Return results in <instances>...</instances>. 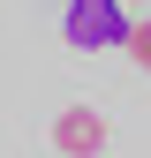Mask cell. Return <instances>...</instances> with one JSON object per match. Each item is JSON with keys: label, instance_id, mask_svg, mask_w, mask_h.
I'll return each instance as SVG.
<instances>
[{"label": "cell", "instance_id": "cell-1", "mask_svg": "<svg viewBox=\"0 0 151 158\" xmlns=\"http://www.w3.org/2000/svg\"><path fill=\"white\" fill-rule=\"evenodd\" d=\"M121 30H128V0H68V15H61V38L76 53L121 45Z\"/></svg>", "mask_w": 151, "mask_h": 158}, {"label": "cell", "instance_id": "cell-2", "mask_svg": "<svg viewBox=\"0 0 151 158\" xmlns=\"http://www.w3.org/2000/svg\"><path fill=\"white\" fill-rule=\"evenodd\" d=\"M106 113H91V106H68L61 121H53V151H68V158H98L106 151Z\"/></svg>", "mask_w": 151, "mask_h": 158}, {"label": "cell", "instance_id": "cell-3", "mask_svg": "<svg viewBox=\"0 0 151 158\" xmlns=\"http://www.w3.org/2000/svg\"><path fill=\"white\" fill-rule=\"evenodd\" d=\"M121 45H128V60H136L151 75V15H128V30H121Z\"/></svg>", "mask_w": 151, "mask_h": 158}, {"label": "cell", "instance_id": "cell-4", "mask_svg": "<svg viewBox=\"0 0 151 158\" xmlns=\"http://www.w3.org/2000/svg\"><path fill=\"white\" fill-rule=\"evenodd\" d=\"M128 8H151V0H128Z\"/></svg>", "mask_w": 151, "mask_h": 158}]
</instances>
